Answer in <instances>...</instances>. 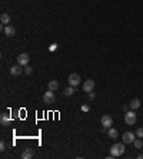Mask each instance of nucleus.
I'll use <instances>...</instances> for the list:
<instances>
[{
	"label": "nucleus",
	"instance_id": "obj_5",
	"mask_svg": "<svg viewBox=\"0 0 143 159\" xmlns=\"http://www.w3.org/2000/svg\"><path fill=\"white\" fill-rule=\"evenodd\" d=\"M29 60H30V57H29L27 53H20L19 57H17V63H19V65H22V66H27Z\"/></svg>",
	"mask_w": 143,
	"mask_h": 159
},
{
	"label": "nucleus",
	"instance_id": "obj_12",
	"mask_svg": "<svg viewBox=\"0 0 143 159\" xmlns=\"http://www.w3.org/2000/svg\"><path fill=\"white\" fill-rule=\"evenodd\" d=\"M0 22H2L3 26H7V24L10 23V16H9L7 13H3V15L0 16Z\"/></svg>",
	"mask_w": 143,
	"mask_h": 159
},
{
	"label": "nucleus",
	"instance_id": "obj_1",
	"mask_svg": "<svg viewBox=\"0 0 143 159\" xmlns=\"http://www.w3.org/2000/svg\"><path fill=\"white\" fill-rule=\"evenodd\" d=\"M125 154V142H120V143H115L112 148H110V155L113 158H117L120 155Z\"/></svg>",
	"mask_w": 143,
	"mask_h": 159
},
{
	"label": "nucleus",
	"instance_id": "obj_21",
	"mask_svg": "<svg viewBox=\"0 0 143 159\" xmlns=\"http://www.w3.org/2000/svg\"><path fill=\"white\" fill-rule=\"evenodd\" d=\"M56 49H57V44H56V43H52V44H50V47H49L50 52H53V50H56Z\"/></svg>",
	"mask_w": 143,
	"mask_h": 159
},
{
	"label": "nucleus",
	"instance_id": "obj_14",
	"mask_svg": "<svg viewBox=\"0 0 143 159\" xmlns=\"http://www.w3.org/2000/svg\"><path fill=\"white\" fill-rule=\"evenodd\" d=\"M130 108H132L133 110L135 109H139V108H140V100H139V99H132V100H130Z\"/></svg>",
	"mask_w": 143,
	"mask_h": 159
},
{
	"label": "nucleus",
	"instance_id": "obj_13",
	"mask_svg": "<svg viewBox=\"0 0 143 159\" xmlns=\"http://www.w3.org/2000/svg\"><path fill=\"white\" fill-rule=\"evenodd\" d=\"M33 154H34L33 149H32V148H27V149H26V151H24V152L22 154V159H30L32 156H33Z\"/></svg>",
	"mask_w": 143,
	"mask_h": 159
},
{
	"label": "nucleus",
	"instance_id": "obj_9",
	"mask_svg": "<svg viewBox=\"0 0 143 159\" xmlns=\"http://www.w3.org/2000/svg\"><path fill=\"white\" fill-rule=\"evenodd\" d=\"M123 142L133 143L135 142V133H132V132H125V133H123Z\"/></svg>",
	"mask_w": 143,
	"mask_h": 159
},
{
	"label": "nucleus",
	"instance_id": "obj_22",
	"mask_svg": "<svg viewBox=\"0 0 143 159\" xmlns=\"http://www.w3.org/2000/svg\"><path fill=\"white\" fill-rule=\"evenodd\" d=\"M0 151H2V152H5L6 151V143L5 142H0Z\"/></svg>",
	"mask_w": 143,
	"mask_h": 159
},
{
	"label": "nucleus",
	"instance_id": "obj_23",
	"mask_svg": "<svg viewBox=\"0 0 143 159\" xmlns=\"http://www.w3.org/2000/svg\"><path fill=\"white\" fill-rule=\"evenodd\" d=\"M82 110H83V112H89V110H90V108H89L87 105H83V106H82Z\"/></svg>",
	"mask_w": 143,
	"mask_h": 159
},
{
	"label": "nucleus",
	"instance_id": "obj_3",
	"mask_svg": "<svg viewBox=\"0 0 143 159\" xmlns=\"http://www.w3.org/2000/svg\"><path fill=\"white\" fill-rule=\"evenodd\" d=\"M55 99H56V96H55V92L53 90H50L49 89V92H46V93L43 95V102L44 103H55Z\"/></svg>",
	"mask_w": 143,
	"mask_h": 159
},
{
	"label": "nucleus",
	"instance_id": "obj_7",
	"mask_svg": "<svg viewBox=\"0 0 143 159\" xmlns=\"http://www.w3.org/2000/svg\"><path fill=\"white\" fill-rule=\"evenodd\" d=\"M112 123H113V119H112V116H109V115L102 116V126L112 128Z\"/></svg>",
	"mask_w": 143,
	"mask_h": 159
},
{
	"label": "nucleus",
	"instance_id": "obj_18",
	"mask_svg": "<svg viewBox=\"0 0 143 159\" xmlns=\"http://www.w3.org/2000/svg\"><path fill=\"white\" fill-rule=\"evenodd\" d=\"M133 143H135V146H136V148H138V149H140V148H142V146H143L142 139H136V141H135V142H133Z\"/></svg>",
	"mask_w": 143,
	"mask_h": 159
},
{
	"label": "nucleus",
	"instance_id": "obj_25",
	"mask_svg": "<svg viewBox=\"0 0 143 159\" xmlns=\"http://www.w3.org/2000/svg\"><path fill=\"white\" fill-rule=\"evenodd\" d=\"M138 159H143V154H140V155H138Z\"/></svg>",
	"mask_w": 143,
	"mask_h": 159
},
{
	"label": "nucleus",
	"instance_id": "obj_15",
	"mask_svg": "<svg viewBox=\"0 0 143 159\" xmlns=\"http://www.w3.org/2000/svg\"><path fill=\"white\" fill-rule=\"evenodd\" d=\"M49 89L50 90H53V92H56V90L59 89V83H57V80H50L49 82Z\"/></svg>",
	"mask_w": 143,
	"mask_h": 159
},
{
	"label": "nucleus",
	"instance_id": "obj_2",
	"mask_svg": "<svg viewBox=\"0 0 143 159\" xmlns=\"http://www.w3.org/2000/svg\"><path fill=\"white\" fill-rule=\"evenodd\" d=\"M136 121H138V118H136V113H135V112H126V113H125V123H126V125L132 126V125L136 123Z\"/></svg>",
	"mask_w": 143,
	"mask_h": 159
},
{
	"label": "nucleus",
	"instance_id": "obj_6",
	"mask_svg": "<svg viewBox=\"0 0 143 159\" xmlns=\"http://www.w3.org/2000/svg\"><path fill=\"white\" fill-rule=\"evenodd\" d=\"M94 88V80L93 79H87L86 82L83 83V90L84 92H92Z\"/></svg>",
	"mask_w": 143,
	"mask_h": 159
},
{
	"label": "nucleus",
	"instance_id": "obj_19",
	"mask_svg": "<svg viewBox=\"0 0 143 159\" xmlns=\"http://www.w3.org/2000/svg\"><path fill=\"white\" fill-rule=\"evenodd\" d=\"M135 133H136V136L138 138H143V128H138Z\"/></svg>",
	"mask_w": 143,
	"mask_h": 159
},
{
	"label": "nucleus",
	"instance_id": "obj_4",
	"mask_svg": "<svg viewBox=\"0 0 143 159\" xmlns=\"http://www.w3.org/2000/svg\"><path fill=\"white\" fill-rule=\"evenodd\" d=\"M67 82H69V85L70 86H79V83H80V76L77 75V73H72L70 76H69V79H67Z\"/></svg>",
	"mask_w": 143,
	"mask_h": 159
},
{
	"label": "nucleus",
	"instance_id": "obj_17",
	"mask_svg": "<svg viewBox=\"0 0 143 159\" xmlns=\"http://www.w3.org/2000/svg\"><path fill=\"white\" fill-rule=\"evenodd\" d=\"M73 93H75V86H69L65 89V96H72Z\"/></svg>",
	"mask_w": 143,
	"mask_h": 159
},
{
	"label": "nucleus",
	"instance_id": "obj_16",
	"mask_svg": "<svg viewBox=\"0 0 143 159\" xmlns=\"http://www.w3.org/2000/svg\"><path fill=\"white\" fill-rule=\"evenodd\" d=\"M107 133H109V136L112 138V139H116V138H117V135H119V133H117V131H116V129H113V128H109V129H107Z\"/></svg>",
	"mask_w": 143,
	"mask_h": 159
},
{
	"label": "nucleus",
	"instance_id": "obj_10",
	"mask_svg": "<svg viewBox=\"0 0 143 159\" xmlns=\"http://www.w3.org/2000/svg\"><path fill=\"white\" fill-rule=\"evenodd\" d=\"M10 122H11V119L7 113H2V115H0V123H2L3 126H9Z\"/></svg>",
	"mask_w": 143,
	"mask_h": 159
},
{
	"label": "nucleus",
	"instance_id": "obj_8",
	"mask_svg": "<svg viewBox=\"0 0 143 159\" xmlns=\"http://www.w3.org/2000/svg\"><path fill=\"white\" fill-rule=\"evenodd\" d=\"M22 72H23L22 65H19V63L10 67V75H11V76H19V75H20Z\"/></svg>",
	"mask_w": 143,
	"mask_h": 159
},
{
	"label": "nucleus",
	"instance_id": "obj_11",
	"mask_svg": "<svg viewBox=\"0 0 143 159\" xmlns=\"http://www.w3.org/2000/svg\"><path fill=\"white\" fill-rule=\"evenodd\" d=\"M5 34L7 36V37H13L14 36V33H16V30H14V28L13 26H10V24H7V26H5Z\"/></svg>",
	"mask_w": 143,
	"mask_h": 159
},
{
	"label": "nucleus",
	"instance_id": "obj_24",
	"mask_svg": "<svg viewBox=\"0 0 143 159\" xmlns=\"http://www.w3.org/2000/svg\"><path fill=\"white\" fill-rule=\"evenodd\" d=\"M87 95H89V99H94V93H93V92H87Z\"/></svg>",
	"mask_w": 143,
	"mask_h": 159
},
{
	"label": "nucleus",
	"instance_id": "obj_20",
	"mask_svg": "<svg viewBox=\"0 0 143 159\" xmlns=\"http://www.w3.org/2000/svg\"><path fill=\"white\" fill-rule=\"evenodd\" d=\"M33 72V69L30 67V66H24V73H27V75H30Z\"/></svg>",
	"mask_w": 143,
	"mask_h": 159
}]
</instances>
